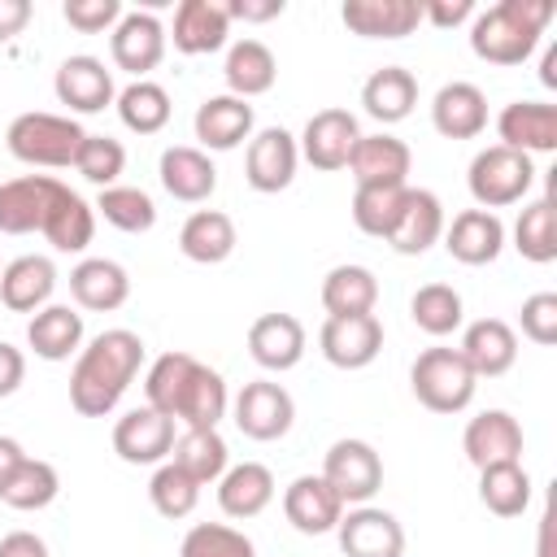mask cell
Here are the masks:
<instances>
[{"label": "cell", "mask_w": 557, "mask_h": 557, "mask_svg": "<svg viewBox=\"0 0 557 557\" xmlns=\"http://www.w3.org/2000/svg\"><path fill=\"white\" fill-rule=\"evenodd\" d=\"M144 366V339L126 326L100 331L87 348H78L74 370H70V405L83 418H104L117 409L126 387L135 383Z\"/></svg>", "instance_id": "cell-1"}, {"label": "cell", "mask_w": 557, "mask_h": 557, "mask_svg": "<svg viewBox=\"0 0 557 557\" xmlns=\"http://www.w3.org/2000/svg\"><path fill=\"white\" fill-rule=\"evenodd\" d=\"M553 0H500L470 22V52L487 65H522L535 48L544 26L553 22Z\"/></svg>", "instance_id": "cell-2"}, {"label": "cell", "mask_w": 557, "mask_h": 557, "mask_svg": "<svg viewBox=\"0 0 557 557\" xmlns=\"http://www.w3.org/2000/svg\"><path fill=\"white\" fill-rule=\"evenodd\" d=\"M87 139V131L65 117V113H44V109H30V113H17L4 131V144L9 152L22 161V165H44V170H65L74 165L78 157V144Z\"/></svg>", "instance_id": "cell-3"}, {"label": "cell", "mask_w": 557, "mask_h": 557, "mask_svg": "<svg viewBox=\"0 0 557 557\" xmlns=\"http://www.w3.org/2000/svg\"><path fill=\"white\" fill-rule=\"evenodd\" d=\"M409 387L418 396L422 409L431 413H461L474 400L479 379L470 374V366L461 361L457 348H422L409 366Z\"/></svg>", "instance_id": "cell-4"}, {"label": "cell", "mask_w": 557, "mask_h": 557, "mask_svg": "<svg viewBox=\"0 0 557 557\" xmlns=\"http://www.w3.org/2000/svg\"><path fill=\"white\" fill-rule=\"evenodd\" d=\"M466 187L474 196L479 209H505V205H518L531 187H535V161L527 152H513L505 144H492V148H479L470 170H466Z\"/></svg>", "instance_id": "cell-5"}, {"label": "cell", "mask_w": 557, "mask_h": 557, "mask_svg": "<svg viewBox=\"0 0 557 557\" xmlns=\"http://www.w3.org/2000/svg\"><path fill=\"white\" fill-rule=\"evenodd\" d=\"M231 418L239 426V435L257 440V444H270V440H283L296 422V400L283 383L274 379H252L239 387L235 405H231Z\"/></svg>", "instance_id": "cell-6"}, {"label": "cell", "mask_w": 557, "mask_h": 557, "mask_svg": "<svg viewBox=\"0 0 557 557\" xmlns=\"http://www.w3.org/2000/svg\"><path fill=\"white\" fill-rule=\"evenodd\" d=\"M322 479L344 505H370L383 487V457L366 440H335L322 457Z\"/></svg>", "instance_id": "cell-7"}, {"label": "cell", "mask_w": 557, "mask_h": 557, "mask_svg": "<svg viewBox=\"0 0 557 557\" xmlns=\"http://www.w3.org/2000/svg\"><path fill=\"white\" fill-rule=\"evenodd\" d=\"M357 139H361V126H357V117L348 109H318L305 122L296 148L313 170L335 174V170H348V157H352Z\"/></svg>", "instance_id": "cell-8"}, {"label": "cell", "mask_w": 557, "mask_h": 557, "mask_svg": "<svg viewBox=\"0 0 557 557\" xmlns=\"http://www.w3.org/2000/svg\"><path fill=\"white\" fill-rule=\"evenodd\" d=\"M61 191H65V183L52 178V174H22V178L0 183V231L4 235L44 231Z\"/></svg>", "instance_id": "cell-9"}, {"label": "cell", "mask_w": 557, "mask_h": 557, "mask_svg": "<svg viewBox=\"0 0 557 557\" xmlns=\"http://www.w3.org/2000/svg\"><path fill=\"white\" fill-rule=\"evenodd\" d=\"M296 165H300V148H296V135L283 131V126H265L248 139V157H244V178L252 191L261 196H274L283 187H292L296 178Z\"/></svg>", "instance_id": "cell-10"}, {"label": "cell", "mask_w": 557, "mask_h": 557, "mask_svg": "<svg viewBox=\"0 0 557 557\" xmlns=\"http://www.w3.org/2000/svg\"><path fill=\"white\" fill-rule=\"evenodd\" d=\"M109 52H113V65H117V70L144 78V74L157 70L161 57H165V26H161V17L148 13V9L122 13L117 26L109 30Z\"/></svg>", "instance_id": "cell-11"}, {"label": "cell", "mask_w": 557, "mask_h": 557, "mask_svg": "<svg viewBox=\"0 0 557 557\" xmlns=\"http://www.w3.org/2000/svg\"><path fill=\"white\" fill-rule=\"evenodd\" d=\"M335 535L344 557H405V527L396 522V513L374 505H352L339 518Z\"/></svg>", "instance_id": "cell-12"}, {"label": "cell", "mask_w": 557, "mask_h": 557, "mask_svg": "<svg viewBox=\"0 0 557 557\" xmlns=\"http://www.w3.org/2000/svg\"><path fill=\"white\" fill-rule=\"evenodd\" d=\"M318 348L335 370H366L383 352V322L374 313L326 318L318 331Z\"/></svg>", "instance_id": "cell-13"}, {"label": "cell", "mask_w": 557, "mask_h": 557, "mask_svg": "<svg viewBox=\"0 0 557 557\" xmlns=\"http://www.w3.org/2000/svg\"><path fill=\"white\" fill-rule=\"evenodd\" d=\"M174 418L157 413V409H131L113 422V453L126 466H161L174 448Z\"/></svg>", "instance_id": "cell-14"}, {"label": "cell", "mask_w": 557, "mask_h": 557, "mask_svg": "<svg viewBox=\"0 0 557 557\" xmlns=\"http://www.w3.org/2000/svg\"><path fill=\"white\" fill-rule=\"evenodd\" d=\"M461 453L474 470L500 466V461H522V426L509 409H483L466 422L461 431Z\"/></svg>", "instance_id": "cell-15"}, {"label": "cell", "mask_w": 557, "mask_h": 557, "mask_svg": "<svg viewBox=\"0 0 557 557\" xmlns=\"http://www.w3.org/2000/svg\"><path fill=\"white\" fill-rule=\"evenodd\" d=\"M52 91H57V100H61L70 113H100V109H109V104L117 100L113 74L104 70L100 57H87V52L65 57V61L57 65Z\"/></svg>", "instance_id": "cell-16"}, {"label": "cell", "mask_w": 557, "mask_h": 557, "mask_svg": "<svg viewBox=\"0 0 557 557\" xmlns=\"http://www.w3.org/2000/svg\"><path fill=\"white\" fill-rule=\"evenodd\" d=\"M409 144L379 131V135H361L352 157H348V170H352V183L357 187H409Z\"/></svg>", "instance_id": "cell-17"}, {"label": "cell", "mask_w": 557, "mask_h": 557, "mask_svg": "<svg viewBox=\"0 0 557 557\" xmlns=\"http://www.w3.org/2000/svg\"><path fill=\"white\" fill-rule=\"evenodd\" d=\"M496 135L513 152H553L557 148V104L544 100H509L496 113Z\"/></svg>", "instance_id": "cell-18"}, {"label": "cell", "mask_w": 557, "mask_h": 557, "mask_svg": "<svg viewBox=\"0 0 557 557\" xmlns=\"http://www.w3.org/2000/svg\"><path fill=\"white\" fill-rule=\"evenodd\" d=\"M339 22L361 39H405L422 26V0H344Z\"/></svg>", "instance_id": "cell-19"}, {"label": "cell", "mask_w": 557, "mask_h": 557, "mask_svg": "<svg viewBox=\"0 0 557 557\" xmlns=\"http://www.w3.org/2000/svg\"><path fill=\"white\" fill-rule=\"evenodd\" d=\"M440 235H444L440 196L426 191V187H405V200H400V213H396V226H392L387 244L400 257H422L431 244H440Z\"/></svg>", "instance_id": "cell-20"}, {"label": "cell", "mask_w": 557, "mask_h": 557, "mask_svg": "<svg viewBox=\"0 0 557 557\" xmlns=\"http://www.w3.org/2000/svg\"><path fill=\"white\" fill-rule=\"evenodd\" d=\"M444 248L453 261L461 265H492L505 248V222L487 209H461L448 226H444Z\"/></svg>", "instance_id": "cell-21"}, {"label": "cell", "mask_w": 557, "mask_h": 557, "mask_svg": "<svg viewBox=\"0 0 557 557\" xmlns=\"http://www.w3.org/2000/svg\"><path fill=\"white\" fill-rule=\"evenodd\" d=\"M457 352H461V361L470 366L474 379H500V374H509L513 361H518V335H513V326L500 322V318H479V322L466 326Z\"/></svg>", "instance_id": "cell-22"}, {"label": "cell", "mask_w": 557, "mask_h": 557, "mask_svg": "<svg viewBox=\"0 0 557 557\" xmlns=\"http://www.w3.org/2000/svg\"><path fill=\"white\" fill-rule=\"evenodd\" d=\"M283 513L300 535H326L339 527L344 518V500L331 492V483L322 474H300L287 483L283 492Z\"/></svg>", "instance_id": "cell-23"}, {"label": "cell", "mask_w": 557, "mask_h": 557, "mask_svg": "<svg viewBox=\"0 0 557 557\" xmlns=\"http://www.w3.org/2000/svg\"><path fill=\"white\" fill-rule=\"evenodd\" d=\"M252 104L248 100H239V96H209V100H200V109H196V117H191V131H196V139H200V148H209V152H231V148H239L244 139H252Z\"/></svg>", "instance_id": "cell-24"}, {"label": "cell", "mask_w": 557, "mask_h": 557, "mask_svg": "<svg viewBox=\"0 0 557 557\" xmlns=\"http://www.w3.org/2000/svg\"><path fill=\"white\" fill-rule=\"evenodd\" d=\"M248 357L261 370H274V374L300 366V357H305V326H300V318H292V313H261L248 326Z\"/></svg>", "instance_id": "cell-25"}, {"label": "cell", "mask_w": 557, "mask_h": 557, "mask_svg": "<svg viewBox=\"0 0 557 557\" xmlns=\"http://www.w3.org/2000/svg\"><path fill=\"white\" fill-rule=\"evenodd\" d=\"M431 126L444 135V139H474L483 135L487 126V96L466 83V78H453L435 91L431 100Z\"/></svg>", "instance_id": "cell-26"}, {"label": "cell", "mask_w": 557, "mask_h": 557, "mask_svg": "<svg viewBox=\"0 0 557 557\" xmlns=\"http://www.w3.org/2000/svg\"><path fill=\"white\" fill-rule=\"evenodd\" d=\"M70 296H74L78 309L113 313L131 296V274L109 257H87V261H78L70 270Z\"/></svg>", "instance_id": "cell-27"}, {"label": "cell", "mask_w": 557, "mask_h": 557, "mask_svg": "<svg viewBox=\"0 0 557 557\" xmlns=\"http://www.w3.org/2000/svg\"><path fill=\"white\" fill-rule=\"evenodd\" d=\"M52 287H57V265L39 252L13 257L0 270V305L13 313H39L52 300Z\"/></svg>", "instance_id": "cell-28"}, {"label": "cell", "mask_w": 557, "mask_h": 557, "mask_svg": "<svg viewBox=\"0 0 557 557\" xmlns=\"http://www.w3.org/2000/svg\"><path fill=\"white\" fill-rule=\"evenodd\" d=\"M226 35H231V17L218 0H183L174 9V30L165 39H174L183 57H205V52H218Z\"/></svg>", "instance_id": "cell-29"}, {"label": "cell", "mask_w": 557, "mask_h": 557, "mask_svg": "<svg viewBox=\"0 0 557 557\" xmlns=\"http://www.w3.org/2000/svg\"><path fill=\"white\" fill-rule=\"evenodd\" d=\"M157 174H161V187H165L174 200H183V205H200V200H209L213 187H218V170H213L209 152H200V148H191V144L165 148Z\"/></svg>", "instance_id": "cell-30"}, {"label": "cell", "mask_w": 557, "mask_h": 557, "mask_svg": "<svg viewBox=\"0 0 557 557\" xmlns=\"http://www.w3.org/2000/svg\"><path fill=\"white\" fill-rule=\"evenodd\" d=\"M26 344L44 361H70L83 348V313L70 305H44L26 322Z\"/></svg>", "instance_id": "cell-31"}, {"label": "cell", "mask_w": 557, "mask_h": 557, "mask_svg": "<svg viewBox=\"0 0 557 557\" xmlns=\"http://www.w3.org/2000/svg\"><path fill=\"white\" fill-rule=\"evenodd\" d=\"M222 78H226V96L252 100V96H265V91L274 87L278 61H274V52H270L261 39H235V44L226 48Z\"/></svg>", "instance_id": "cell-32"}, {"label": "cell", "mask_w": 557, "mask_h": 557, "mask_svg": "<svg viewBox=\"0 0 557 557\" xmlns=\"http://www.w3.org/2000/svg\"><path fill=\"white\" fill-rule=\"evenodd\" d=\"M361 104H366V113H370L374 122L396 126V122H405V117L413 113V104H418V78H413L405 65H383V70H374V74L361 83Z\"/></svg>", "instance_id": "cell-33"}, {"label": "cell", "mask_w": 557, "mask_h": 557, "mask_svg": "<svg viewBox=\"0 0 557 557\" xmlns=\"http://www.w3.org/2000/svg\"><path fill=\"white\" fill-rule=\"evenodd\" d=\"M235 222L222 209H196L178 226V252L196 265H222L235 252Z\"/></svg>", "instance_id": "cell-34"}, {"label": "cell", "mask_w": 557, "mask_h": 557, "mask_svg": "<svg viewBox=\"0 0 557 557\" xmlns=\"http://www.w3.org/2000/svg\"><path fill=\"white\" fill-rule=\"evenodd\" d=\"M379 305V278L370 265L344 261L335 270H326L322 278V309L326 318H357V313H374Z\"/></svg>", "instance_id": "cell-35"}, {"label": "cell", "mask_w": 557, "mask_h": 557, "mask_svg": "<svg viewBox=\"0 0 557 557\" xmlns=\"http://www.w3.org/2000/svg\"><path fill=\"white\" fill-rule=\"evenodd\" d=\"M274 500V474L261 461H239L226 466V474L218 479V505L226 518H257L265 505Z\"/></svg>", "instance_id": "cell-36"}, {"label": "cell", "mask_w": 557, "mask_h": 557, "mask_svg": "<svg viewBox=\"0 0 557 557\" xmlns=\"http://www.w3.org/2000/svg\"><path fill=\"white\" fill-rule=\"evenodd\" d=\"M226 383L218 370H209L205 361L191 366L183 392H178V405H174V422H183L187 431L191 426H218L226 418Z\"/></svg>", "instance_id": "cell-37"}, {"label": "cell", "mask_w": 557, "mask_h": 557, "mask_svg": "<svg viewBox=\"0 0 557 557\" xmlns=\"http://www.w3.org/2000/svg\"><path fill=\"white\" fill-rule=\"evenodd\" d=\"M170 461H174L178 470H187V474L205 487V483H218V479L226 474L231 453H226V440L218 435V426H191V431H183V435L174 440Z\"/></svg>", "instance_id": "cell-38"}, {"label": "cell", "mask_w": 557, "mask_h": 557, "mask_svg": "<svg viewBox=\"0 0 557 557\" xmlns=\"http://www.w3.org/2000/svg\"><path fill=\"white\" fill-rule=\"evenodd\" d=\"M409 318L422 335L431 339H444L453 331H461L466 322V305H461V292L448 287V283H422L413 296H409Z\"/></svg>", "instance_id": "cell-39"}, {"label": "cell", "mask_w": 557, "mask_h": 557, "mask_svg": "<svg viewBox=\"0 0 557 557\" xmlns=\"http://www.w3.org/2000/svg\"><path fill=\"white\" fill-rule=\"evenodd\" d=\"M57 252H83L87 244H91V235H96V209L78 196V191H61L57 196V205H52V213H48V222H44V231H39Z\"/></svg>", "instance_id": "cell-40"}, {"label": "cell", "mask_w": 557, "mask_h": 557, "mask_svg": "<svg viewBox=\"0 0 557 557\" xmlns=\"http://www.w3.org/2000/svg\"><path fill=\"white\" fill-rule=\"evenodd\" d=\"M479 500L496 518H518L531 505V474L522 470V461L483 466L479 470Z\"/></svg>", "instance_id": "cell-41"}, {"label": "cell", "mask_w": 557, "mask_h": 557, "mask_svg": "<svg viewBox=\"0 0 557 557\" xmlns=\"http://www.w3.org/2000/svg\"><path fill=\"white\" fill-rule=\"evenodd\" d=\"M113 104H117L122 126L135 131V135H157L170 122V91L161 83H148V78L126 83Z\"/></svg>", "instance_id": "cell-42"}, {"label": "cell", "mask_w": 557, "mask_h": 557, "mask_svg": "<svg viewBox=\"0 0 557 557\" xmlns=\"http://www.w3.org/2000/svg\"><path fill=\"white\" fill-rule=\"evenodd\" d=\"M91 209H96L113 231H126V235H144V231L157 226V205H152V196H148L144 187H122V183H113V187H104V191L96 196Z\"/></svg>", "instance_id": "cell-43"}, {"label": "cell", "mask_w": 557, "mask_h": 557, "mask_svg": "<svg viewBox=\"0 0 557 557\" xmlns=\"http://www.w3.org/2000/svg\"><path fill=\"white\" fill-rule=\"evenodd\" d=\"M513 248L527 261H535V265H548L557 257V213H553V200L548 196L531 200L518 213V222H513Z\"/></svg>", "instance_id": "cell-44"}, {"label": "cell", "mask_w": 557, "mask_h": 557, "mask_svg": "<svg viewBox=\"0 0 557 557\" xmlns=\"http://www.w3.org/2000/svg\"><path fill=\"white\" fill-rule=\"evenodd\" d=\"M57 492H61L57 466L44 461V457H26L17 466V474L9 479V487L0 492V500L13 505V509H22V513H30V509H48L57 500Z\"/></svg>", "instance_id": "cell-45"}, {"label": "cell", "mask_w": 557, "mask_h": 557, "mask_svg": "<svg viewBox=\"0 0 557 557\" xmlns=\"http://www.w3.org/2000/svg\"><path fill=\"white\" fill-rule=\"evenodd\" d=\"M148 500H152V509H157L161 518L178 522V518H187V513L196 509L200 483H196L187 470H178L174 461H161V466L152 470V479H148Z\"/></svg>", "instance_id": "cell-46"}, {"label": "cell", "mask_w": 557, "mask_h": 557, "mask_svg": "<svg viewBox=\"0 0 557 557\" xmlns=\"http://www.w3.org/2000/svg\"><path fill=\"white\" fill-rule=\"evenodd\" d=\"M191 366H196V357H191V352H178V348H174V352H161V357L148 366V374H144L148 409H157V413L174 418V405H178V392H183V383H187Z\"/></svg>", "instance_id": "cell-47"}, {"label": "cell", "mask_w": 557, "mask_h": 557, "mask_svg": "<svg viewBox=\"0 0 557 557\" xmlns=\"http://www.w3.org/2000/svg\"><path fill=\"white\" fill-rule=\"evenodd\" d=\"M400 200H405V187H357L352 191V222H357V231L374 235V239H387L392 226H396Z\"/></svg>", "instance_id": "cell-48"}, {"label": "cell", "mask_w": 557, "mask_h": 557, "mask_svg": "<svg viewBox=\"0 0 557 557\" xmlns=\"http://www.w3.org/2000/svg\"><path fill=\"white\" fill-rule=\"evenodd\" d=\"M178 557H257L252 540L226 522H196L183 544H178Z\"/></svg>", "instance_id": "cell-49"}, {"label": "cell", "mask_w": 557, "mask_h": 557, "mask_svg": "<svg viewBox=\"0 0 557 557\" xmlns=\"http://www.w3.org/2000/svg\"><path fill=\"white\" fill-rule=\"evenodd\" d=\"M74 170H78L87 183H96V187L104 191V187H113L117 174L126 170V148H122L117 139H109V135H87V139L78 144Z\"/></svg>", "instance_id": "cell-50"}, {"label": "cell", "mask_w": 557, "mask_h": 557, "mask_svg": "<svg viewBox=\"0 0 557 557\" xmlns=\"http://www.w3.org/2000/svg\"><path fill=\"white\" fill-rule=\"evenodd\" d=\"M518 326H522V335H527L531 344H540V348L557 344V292H535V296H527L522 309H518Z\"/></svg>", "instance_id": "cell-51"}, {"label": "cell", "mask_w": 557, "mask_h": 557, "mask_svg": "<svg viewBox=\"0 0 557 557\" xmlns=\"http://www.w3.org/2000/svg\"><path fill=\"white\" fill-rule=\"evenodd\" d=\"M61 17L83 30V35H100V30H113L117 17H122V4L117 0H65L61 4Z\"/></svg>", "instance_id": "cell-52"}, {"label": "cell", "mask_w": 557, "mask_h": 557, "mask_svg": "<svg viewBox=\"0 0 557 557\" xmlns=\"http://www.w3.org/2000/svg\"><path fill=\"white\" fill-rule=\"evenodd\" d=\"M479 9H474V0H426L422 4V22H431V26H440V30H453V26H461L466 17H474Z\"/></svg>", "instance_id": "cell-53"}, {"label": "cell", "mask_w": 557, "mask_h": 557, "mask_svg": "<svg viewBox=\"0 0 557 557\" xmlns=\"http://www.w3.org/2000/svg\"><path fill=\"white\" fill-rule=\"evenodd\" d=\"M222 9H226L231 22H270V17H278L287 4H283V0H226Z\"/></svg>", "instance_id": "cell-54"}, {"label": "cell", "mask_w": 557, "mask_h": 557, "mask_svg": "<svg viewBox=\"0 0 557 557\" xmlns=\"http://www.w3.org/2000/svg\"><path fill=\"white\" fill-rule=\"evenodd\" d=\"M22 379H26V357H22V348H13V344L0 339V396H13V392L22 387Z\"/></svg>", "instance_id": "cell-55"}, {"label": "cell", "mask_w": 557, "mask_h": 557, "mask_svg": "<svg viewBox=\"0 0 557 557\" xmlns=\"http://www.w3.org/2000/svg\"><path fill=\"white\" fill-rule=\"evenodd\" d=\"M0 557H48V544L35 531H9L0 540Z\"/></svg>", "instance_id": "cell-56"}, {"label": "cell", "mask_w": 557, "mask_h": 557, "mask_svg": "<svg viewBox=\"0 0 557 557\" xmlns=\"http://www.w3.org/2000/svg\"><path fill=\"white\" fill-rule=\"evenodd\" d=\"M30 22V0H0V44L22 35Z\"/></svg>", "instance_id": "cell-57"}, {"label": "cell", "mask_w": 557, "mask_h": 557, "mask_svg": "<svg viewBox=\"0 0 557 557\" xmlns=\"http://www.w3.org/2000/svg\"><path fill=\"white\" fill-rule=\"evenodd\" d=\"M26 461V448L13 435H0V492L9 487V479L17 474V466Z\"/></svg>", "instance_id": "cell-58"}, {"label": "cell", "mask_w": 557, "mask_h": 557, "mask_svg": "<svg viewBox=\"0 0 557 557\" xmlns=\"http://www.w3.org/2000/svg\"><path fill=\"white\" fill-rule=\"evenodd\" d=\"M540 83H544V87H557V48L544 52V61H540Z\"/></svg>", "instance_id": "cell-59"}, {"label": "cell", "mask_w": 557, "mask_h": 557, "mask_svg": "<svg viewBox=\"0 0 557 557\" xmlns=\"http://www.w3.org/2000/svg\"><path fill=\"white\" fill-rule=\"evenodd\" d=\"M0 270H4V265H0Z\"/></svg>", "instance_id": "cell-60"}]
</instances>
